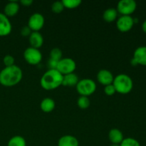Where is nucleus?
<instances>
[{
  "label": "nucleus",
  "instance_id": "7",
  "mask_svg": "<svg viewBox=\"0 0 146 146\" xmlns=\"http://www.w3.org/2000/svg\"><path fill=\"white\" fill-rule=\"evenodd\" d=\"M76 68V64L71 58H62L57 64L56 70L63 76L74 73Z\"/></svg>",
  "mask_w": 146,
  "mask_h": 146
},
{
  "label": "nucleus",
  "instance_id": "22",
  "mask_svg": "<svg viewBox=\"0 0 146 146\" xmlns=\"http://www.w3.org/2000/svg\"><path fill=\"white\" fill-rule=\"evenodd\" d=\"M62 3L64 6V8L72 9L79 7L82 1L81 0H62Z\"/></svg>",
  "mask_w": 146,
  "mask_h": 146
},
{
  "label": "nucleus",
  "instance_id": "15",
  "mask_svg": "<svg viewBox=\"0 0 146 146\" xmlns=\"http://www.w3.org/2000/svg\"><path fill=\"white\" fill-rule=\"evenodd\" d=\"M108 138L112 144H118L120 145L123 140L124 139L123 134L121 130L118 128H113L110 130L108 133Z\"/></svg>",
  "mask_w": 146,
  "mask_h": 146
},
{
  "label": "nucleus",
  "instance_id": "1",
  "mask_svg": "<svg viewBox=\"0 0 146 146\" xmlns=\"http://www.w3.org/2000/svg\"><path fill=\"white\" fill-rule=\"evenodd\" d=\"M22 77V70L18 66L4 67L0 71V84L5 87L14 86L21 81Z\"/></svg>",
  "mask_w": 146,
  "mask_h": 146
},
{
  "label": "nucleus",
  "instance_id": "28",
  "mask_svg": "<svg viewBox=\"0 0 146 146\" xmlns=\"http://www.w3.org/2000/svg\"><path fill=\"white\" fill-rule=\"evenodd\" d=\"M31 32H32V31L30 29V28L28 26L24 27L21 30V34L23 36H29Z\"/></svg>",
  "mask_w": 146,
  "mask_h": 146
},
{
  "label": "nucleus",
  "instance_id": "29",
  "mask_svg": "<svg viewBox=\"0 0 146 146\" xmlns=\"http://www.w3.org/2000/svg\"><path fill=\"white\" fill-rule=\"evenodd\" d=\"M58 61H55V60H53L51 58H49L48 61V66L49 68V69H56L57 64H58Z\"/></svg>",
  "mask_w": 146,
  "mask_h": 146
},
{
  "label": "nucleus",
  "instance_id": "32",
  "mask_svg": "<svg viewBox=\"0 0 146 146\" xmlns=\"http://www.w3.org/2000/svg\"><path fill=\"white\" fill-rule=\"evenodd\" d=\"M111 146H121V145H118V144H111Z\"/></svg>",
  "mask_w": 146,
  "mask_h": 146
},
{
  "label": "nucleus",
  "instance_id": "13",
  "mask_svg": "<svg viewBox=\"0 0 146 146\" xmlns=\"http://www.w3.org/2000/svg\"><path fill=\"white\" fill-rule=\"evenodd\" d=\"M31 47L35 48H41L44 44V37L39 31H32L29 36Z\"/></svg>",
  "mask_w": 146,
  "mask_h": 146
},
{
  "label": "nucleus",
  "instance_id": "12",
  "mask_svg": "<svg viewBox=\"0 0 146 146\" xmlns=\"http://www.w3.org/2000/svg\"><path fill=\"white\" fill-rule=\"evenodd\" d=\"M133 59L135 61L137 65L146 66V46L138 47L134 51Z\"/></svg>",
  "mask_w": 146,
  "mask_h": 146
},
{
  "label": "nucleus",
  "instance_id": "6",
  "mask_svg": "<svg viewBox=\"0 0 146 146\" xmlns=\"http://www.w3.org/2000/svg\"><path fill=\"white\" fill-rule=\"evenodd\" d=\"M24 58L29 64L32 66L38 65L42 60V54L38 48L29 47L24 52Z\"/></svg>",
  "mask_w": 146,
  "mask_h": 146
},
{
  "label": "nucleus",
  "instance_id": "24",
  "mask_svg": "<svg viewBox=\"0 0 146 146\" xmlns=\"http://www.w3.org/2000/svg\"><path fill=\"white\" fill-rule=\"evenodd\" d=\"M121 146H141L140 143L136 139L133 138H125L123 140Z\"/></svg>",
  "mask_w": 146,
  "mask_h": 146
},
{
  "label": "nucleus",
  "instance_id": "14",
  "mask_svg": "<svg viewBox=\"0 0 146 146\" xmlns=\"http://www.w3.org/2000/svg\"><path fill=\"white\" fill-rule=\"evenodd\" d=\"M20 6L16 1H11L7 3L4 9V14L7 17H11L17 15L19 11Z\"/></svg>",
  "mask_w": 146,
  "mask_h": 146
},
{
  "label": "nucleus",
  "instance_id": "8",
  "mask_svg": "<svg viewBox=\"0 0 146 146\" xmlns=\"http://www.w3.org/2000/svg\"><path fill=\"white\" fill-rule=\"evenodd\" d=\"M45 19L40 13H34L29 17L28 27L32 31H39L44 27Z\"/></svg>",
  "mask_w": 146,
  "mask_h": 146
},
{
  "label": "nucleus",
  "instance_id": "11",
  "mask_svg": "<svg viewBox=\"0 0 146 146\" xmlns=\"http://www.w3.org/2000/svg\"><path fill=\"white\" fill-rule=\"evenodd\" d=\"M97 80L104 86L110 85L113 82L114 76L112 73L107 69H101L97 74Z\"/></svg>",
  "mask_w": 146,
  "mask_h": 146
},
{
  "label": "nucleus",
  "instance_id": "18",
  "mask_svg": "<svg viewBox=\"0 0 146 146\" xmlns=\"http://www.w3.org/2000/svg\"><path fill=\"white\" fill-rule=\"evenodd\" d=\"M56 107V103L52 98H45L41 101L40 104V108L44 113H50L54 110Z\"/></svg>",
  "mask_w": 146,
  "mask_h": 146
},
{
  "label": "nucleus",
  "instance_id": "27",
  "mask_svg": "<svg viewBox=\"0 0 146 146\" xmlns=\"http://www.w3.org/2000/svg\"><path fill=\"white\" fill-rule=\"evenodd\" d=\"M104 93H105L107 96H113L116 93L115 87L113 85V84H110V85L106 86L105 88H104Z\"/></svg>",
  "mask_w": 146,
  "mask_h": 146
},
{
  "label": "nucleus",
  "instance_id": "31",
  "mask_svg": "<svg viewBox=\"0 0 146 146\" xmlns=\"http://www.w3.org/2000/svg\"><path fill=\"white\" fill-rule=\"evenodd\" d=\"M142 30L144 33L146 34V19L143 22L142 24Z\"/></svg>",
  "mask_w": 146,
  "mask_h": 146
},
{
  "label": "nucleus",
  "instance_id": "21",
  "mask_svg": "<svg viewBox=\"0 0 146 146\" xmlns=\"http://www.w3.org/2000/svg\"><path fill=\"white\" fill-rule=\"evenodd\" d=\"M90 104H91V101L87 96H81L77 100V105L81 109H87L90 106Z\"/></svg>",
  "mask_w": 146,
  "mask_h": 146
},
{
  "label": "nucleus",
  "instance_id": "23",
  "mask_svg": "<svg viewBox=\"0 0 146 146\" xmlns=\"http://www.w3.org/2000/svg\"><path fill=\"white\" fill-rule=\"evenodd\" d=\"M62 51L58 48H54L50 51V58L59 61L62 58Z\"/></svg>",
  "mask_w": 146,
  "mask_h": 146
},
{
  "label": "nucleus",
  "instance_id": "16",
  "mask_svg": "<svg viewBox=\"0 0 146 146\" xmlns=\"http://www.w3.org/2000/svg\"><path fill=\"white\" fill-rule=\"evenodd\" d=\"M58 146H79V142L74 135H65L59 138Z\"/></svg>",
  "mask_w": 146,
  "mask_h": 146
},
{
  "label": "nucleus",
  "instance_id": "10",
  "mask_svg": "<svg viewBox=\"0 0 146 146\" xmlns=\"http://www.w3.org/2000/svg\"><path fill=\"white\" fill-rule=\"evenodd\" d=\"M12 30V25L9 17L4 13L0 12V36L9 35Z\"/></svg>",
  "mask_w": 146,
  "mask_h": 146
},
{
  "label": "nucleus",
  "instance_id": "20",
  "mask_svg": "<svg viewBox=\"0 0 146 146\" xmlns=\"http://www.w3.org/2000/svg\"><path fill=\"white\" fill-rule=\"evenodd\" d=\"M7 146H27V142L21 135H14L8 141Z\"/></svg>",
  "mask_w": 146,
  "mask_h": 146
},
{
  "label": "nucleus",
  "instance_id": "3",
  "mask_svg": "<svg viewBox=\"0 0 146 146\" xmlns=\"http://www.w3.org/2000/svg\"><path fill=\"white\" fill-rule=\"evenodd\" d=\"M113 85L115 87L116 93L125 95L131 92L133 88V81L127 74H120L114 77Z\"/></svg>",
  "mask_w": 146,
  "mask_h": 146
},
{
  "label": "nucleus",
  "instance_id": "4",
  "mask_svg": "<svg viewBox=\"0 0 146 146\" xmlns=\"http://www.w3.org/2000/svg\"><path fill=\"white\" fill-rule=\"evenodd\" d=\"M96 88V82L91 78H84V79L79 80L76 86L78 94H79L81 96L87 97L94 94Z\"/></svg>",
  "mask_w": 146,
  "mask_h": 146
},
{
  "label": "nucleus",
  "instance_id": "17",
  "mask_svg": "<svg viewBox=\"0 0 146 146\" xmlns=\"http://www.w3.org/2000/svg\"><path fill=\"white\" fill-rule=\"evenodd\" d=\"M78 81L79 80H78V76L74 73L66 74V75H64L63 76L62 86L68 87L76 86Z\"/></svg>",
  "mask_w": 146,
  "mask_h": 146
},
{
  "label": "nucleus",
  "instance_id": "5",
  "mask_svg": "<svg viewBox=\"0 0 146 146\" xmlns=\"http://www.w3.org/2000/svg\"><path fill=\"white\" fill-rule=\"evenodd\" d=\"M137 9V3L134 0H121L117 4V11L121 16H131Z\"/></svg>",
  "mask_w": 146,
  "mask_h": 146
},
{
  "label": "nucleus",
  "instance_id": "25",
  "mask_svg": "<svg viewBox=\"0 0 146 146\" xmlns=\"http://www.w3.org/2000/svg\"><path fill=\"white\" fill-rule=\"evenodd\" d=\"M64 9V6L63 4L62 1H54L51 5V10L55 14H60Z\"/></svg>",
  "mask_w": 146,
  "mask_h": 146
},
{
  "label": "nucleus",
  "instance_id": "30",
  "mask_svg": "<svg viewBox=\"0 0 146 146\" xmlns=\"http://www.w3.org/2000/svg\"><path fill=\"white\" fill-rule=\"evenodd\" d=\"M33 2H34V1H33L32 0H21V1H20V3H21L23 6H24V7H29V6H31V4H33Z\"/></svg>",
  "mask_w": 146,
  "mask_h": 146
},
{
  "label": "nucleus",
  "instance_id": "19",
  "mask_svg": "<svg viewBox=\"0 0 146 146\" xmlns=\"http://www.w3.org/2000/svg\"><path fill=\"white\" fill-rule=\"evenodd\" d=\"M118 11L115 8H108L104 11L103 14V18L104 21L108 23L113 22L118 17Z\"/></svg>",
  "mask_w": 146,
  "mask_h": 146
},
{
  "label": "nucleus",
  "instance_id": "9",
  "mask_svg": "<svg viewBox=\"0 0 146 146\" xmlns=\"http://www.w3.org/2000/svg\"><path fill=\"white\" fill-rule=\"evenodd\" d=\"M134 24V19L131 16H121L116 21L117 29L121 32L131 31Z\"/></svg>",
  "mask_w": 146,
  "mask_h": 146
},
{
  "label": "nucleus",
  "instance_id": "26",
  "mask_svg": "<svg viewBox=\"0 0 146 146\" xmlns=\"http://www.w3.org/2000/svg\"><path fill=\"white\" fill-rule=\"evenodd\" d=\"M3 62L5 65V67L11 66L15 65L14 62H15V59H14V56L11 55H6L3 58Z\"/></svg>",
  "mask_w": 146,
  "mask_h": 146
},
{
  "label": "nucleus",
  "instance_id": "2",
  "mask_svg": "<svg viewBox=\"0 0 146 146\" xmlns=\"http://www.w3.org/2000/svg\"><path fill=\"white\" fill-rule=\"evenodd\" d=\"M64 76L56 69H48L41 76V86L46 91H51L62 85Z\"/></svg>",
  "mask_w": 146,
  "mask_h": 146
}]
</instances>
